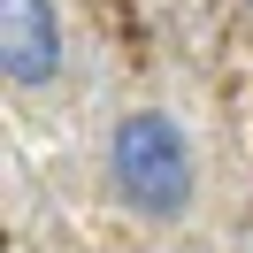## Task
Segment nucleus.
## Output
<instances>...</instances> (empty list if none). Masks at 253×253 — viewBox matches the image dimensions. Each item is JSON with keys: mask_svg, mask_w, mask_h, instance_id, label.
Masks as SVG:
<instances>
[{"mask_svg": "<svg viewBox=\"0 0 253 253\" xmlns=\"http://www.w3.org/2000/svg\"><path fill=\"white\" fill-rule=\"evenodd\" d=\"M108 192L138 222H184L200 200V146L169 108H130L108 130Z\"/></svg>", "mask_w": 253, "mask_h": 253, "instance_id": "1", "label": "nucleus"}, {"mask_svg": "<svg viewBox=\"0 0 253 253\" xmlns=\"http://www.w3.org/2000/svg\"><path fill=\"white\" fill-rule=\"evenodd\" d=\"M62 62H69L62 8L54 0H0V69H8V84L39 92V84L62 77Z\"/></svg>", "mask_w": 253, "mask_h": 253, "instance_id": "2", "label": "nucleus"}]
</instances>
